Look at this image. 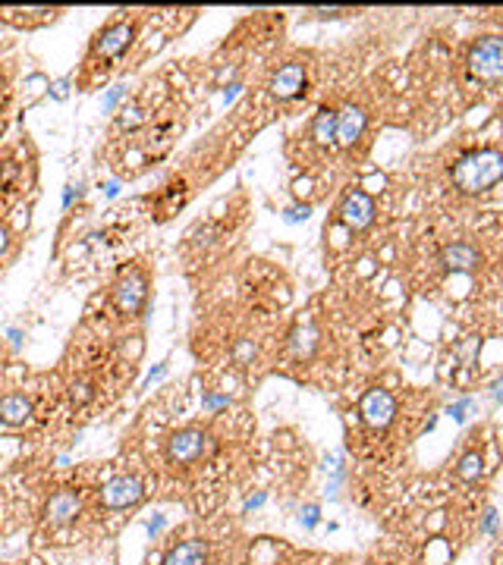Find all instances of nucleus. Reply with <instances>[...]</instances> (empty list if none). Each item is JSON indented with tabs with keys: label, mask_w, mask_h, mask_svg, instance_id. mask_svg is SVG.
<instances>
[{
	"label": "nucleus",
	"mask_w": 503,
	"mask_h": 565,
	"mask_svg": "<svg viewBox=\"0 0 503 565\" xmlns=\"http://www.w3.org/2000/svg\"><path fill=\"white\" fill-rule=\"evenodd\" d=\"M503 179V154L494 148L472 151V154L459 157V164L453 166V182L466 195H478L494 189Z\"/></svg>",
	"instance_id": "obj_1"
},
{
	"label": "nucleus",
	"mask_w": 503,
	"mask_h": 565,
	"mask_svg": "<svg viewBox=\"0 0 503 565\" xmlns=\"http://www.w3.org/2000/svg\"><path fill=\"white\" fill-rule=\"evenodd\" d=\"M469 73L482 82H503V38H478L469 51Z\"/></svg>",
	"instance_id": "obj_2"
},
{
	"label": "nucleus",
	"mask_w": 503,
	"mask_h": 565,
	"mask_svg": "<svg viewBox=\"0 0 503 565\" xmlns=\"http://www.w3.org/2000/svg\"><path fill=\"white\" fill-rule=\"evenodd\" d=\"M141 496H145V487H141L139 477H129V474L114 477V481H107L104 487H101V503H104L107 509L136 506Z\"/></svg>",
	"instance_id": "obj_3"
},
{
	"label": "nucleus",
	"mask_w": 503,
	"mask_h": 565,
	"mask_svg": "<svg viewBox=\"0 0 503 565\" xmlns=\"http://www.w3.org/2000/svg\"><path fill=\"white\" fill-rule=\"evenodd\" d=\"M359 411L368 427H387L393 415H397V402H393V396L387 389H368V393L362 396Z\"/></svg>",
	"instance_id": "obj_4"
},
{
	"label": "nucleus",
	"mask_w": 503,
	"mask_h": 565,
	"mask_svg": "<svg viewBox=\"0 0 503 565\" xmlns=\"http://www.w3.org/2000/svg\"><path fill=\"white\" fill-rule=\"evenodd\" d=\"M204 440H208V436H204L201 431H192V427L173 434L167 440V459L173 461V465H192V461L201 459Z\"/></svg>",
	"instance_id": "obj_5"
},
{
	"label": "nucleus",
	"mask_w": 503,
	"mask_h": 565,
	"mask_svg": "<svg viewBox=\"0 0 503 565\" xmlns=\"http://www.w3.org/2000/svg\"><path fill=\"white\" fill-rule=\"evenodd\" d=\"M145 296H148V283L141 274H126L114 289L116 308H120L123 314H139L141 305H145Z\"/></svg>",
	"instance_id": "obj_6"
},
{
	"label": "nucleus",
	"mask_w": 503,
	"mask_h": 565,
	"mask_svg": "<svg viewBox=\"0 0 503 565\" xmlns=\"http://www.w3.org/2000/svg\"><path fill=\"white\" fill-rule=\"evenodd\" d=\"M47 521L51 524H73L82 512V496L76 490H60L47 499Z\"/></svg>",
	"instance_id": "obj_7"
},
{
	"label": "nucleus",
	"mask_w": 503,
	"mask_h": 565,
	"mask_svg": "<svg viewBox=\"0 0 503 565\" xmlns=\"http://www.w3.org/2000/svg\"><path fill=\"white\" fill-rule=\"evenodd\" d=\"M343 224L349 226V229H365V226H372V220H374V201H372V195H365V192H352L349 198L343 201Z\"/></svg>",
	"instance_id": "obj_8"
},
{
	"label": "nucleus",
	"mask_w": 503,
	"mask_h": 565,
	"mask_svg": "<svg viewBox=\"0 0 503 565\" xmlns=\"http://www.w3.org/2000/svg\"><path fill=\"white\" fill-rule=\"evenodd\" d=\"M305 89V69L299 66V63H287V66H280L277 73L271 79V91L277 94L280 101H289L296 98V94H302Z\"/></svg>",
	"instance_id": "obj_9"
},
{
	"label": "nucleus",
	"mask_w": 503,
	"mask_h": 565,
	"mask_svg": "<svg viewBox=\"0 0 503 565\" xmlns=\"http://www.w3.org/2000/svg\"><path fill=\"white\" fill-rule=\"evenodd\" d=\"M365 123H368V116H365V110H362V107H346V110H340V114H337V141H340L343 148H349L352 141L362 139Z\"/></svg>",
	"instance_id": "obj_10"
},
{
	"label": "nucleus",
	"mask_w": 503,
	"mask_h": 565,
	"mask_svg": "<svg viewBox=\"0 0 503 565\" xmlns=\"http://www.w3.org/2000/svg\"><path fill=\"white\" fill-rule=\"evenodd\" d=\"M132 35H136V29L132 26H110V29H104L98 35V41H94V51L101 54V57H116L120 51H126L129 47V41H132Z\"/></svg>",
	"instance_id": "obj_11"
},
{
	"label": "nucleus",
	"mask_w": 503,
	"mask_h": 565,
	"mask_svg": "<svg viewBox=\"0 0 503 565\" xmlns=\"http://www.w3.org/2000/svg\"><path fill=\"white\" fill-rule=\"evenodd\" d=\"M164 565H208V544L204 540H183L164 556Z\"/></svg>",
	"instance_id": "obj_12"
},
{
	"label": "nucleus",
	"mask_w": 503,
	"mask_h": 565,
	"mask_svg": "<svg viewBox=\"0 0 503 565\" xmlns=\"http://www.w3.org/2000/svg\"><path fill=\"white\" fill-rule=\"evenodd\" d=\"M447 270H456V274H469L472 267L478 264V249H472L469 242H456V245H447L444 254H440Z\"/></svg>",
	"instance_id": "obj_13"
},
{
	"label": "nucleus",
	"mask_w": 503,
	"mask_h": 565,
	"mask_svg": "<svg viewBox=\"0 0 503 565\" xmlns=\"http://www.w3.org/2000/svg\"><path fill=\"white\" fill-rule=\"evenodd\" d=\"M29 418H31V402L22 393H10L0 399V421H4V424L19 427V424H26Z\"/></svg>",
	"instance_id": "obj_14"
},
{
	"label": "nucleus",
	"mask_w": 503,
	"mask_h": 565,
	"mask_svg": "<svg viewBox=\"0 0 503 565\" xmlns=\"http://www.w3.org/2000/svg\"><path fill=\"white\" fill-rule=\"evenodd\" d=\"M312 135L318 145H334L337 141V114L334 110H318V116H314V123H312Z\"/></svg>",
	"instance_id": "obj_15"
},
{
	"label": "nucleus",
	"mask_w": 503,
	"mask_h": 565,
	"mask_svg": "<svg viewBox=\"0 0 503 565\" xmlns=\"http://www.w3.org/2000/svg\"><path fill=\"white\" fill-rule=\"evenodd\" d=\"M318 333H314L312 327H299L293 330V339H289V349H293V355H312L314 352V339Z\"/></svg>",
	"instance_id": "obj_16"
},
{
	"label": "nucleus",
	"mask_w": 503,
	"mask_h": 565,
	"mask_svg": "<svg viewBox=\"0 0 503 565\" xmlns=\"http://www.w3.org/2000/svg\"><path fill=\"white\" fill-rule=\"evenodd\" d=\"M482 456L478 452H469V456H462V461H459V477L462 481H478L482 477Z\"/></svg>",
	"instance_id": "obj_17"
},
{
	"label": "nucleus",
	"mask_w": 503,
	"mask_h": 565,
	"mask_svg": "<svg viewBox=\"0 0 503 565\" xmlns=\"http://www.w3.org/2000/svg\"><path fill=\"white\" fill-rule=\"evenodd\" d=\"M226 405H230V396H224V393L201 396V409H208V411H220V409H226Z\"/></svg>",
	"instance_id": "obj_18"
},
{
	"label": "nucleus",
	"mask_w": 503,
	"mask_h": 565,
	"mask_svg": "<svg viewBox=\"0 0 503 565\" xmlns=\"http://www.w3.org/2000/svg\"><path fill=\"white\" fill-rule=\"evenodd\" d=\"M69 396H73V402H89V399H91V384L79 380V384L69 386Z\"/></svg>",
	"instance_id": "obj_19"
},
{
	"label": "nucleus",
	"mask_w": 503,
	"mask_h": 565,
	"mask_svg": "<svg viewBox=\"0 0 503 565\" xmlns=\"http://www.w3.org/2000/svg\"><path fill=\"white\" fill-rule=\"evenodd\" d=\"M309 214H312V208L302 204V208H289L287 214H283V220H287V224H302V220H309Z\"/></svg>",
	"instance_id": "obj_20"
},
{
	"label": "nucleus",
	"mask_w": 503,
	"mask_h": 565,
	"mask_svg": "<svg viewBox=\"0 0 503 565\" xmlns=\"http://www.w3.org/2000/svg\"><path fill=\"white\" fill-rule=\"evenodd\" d=\"M16 173H19V166H16L13 161H4V164H0V189L10 186V182L16 179Z\"/></svg>",
	"instance_id": "obj_21"
},
{
	"label": "nucleus",
	"mask_w": 503,
	"mask_h": 565,
	"mask_svg": "<svg viewBox=\"0 0 503 565\" xmlns=\"http://www.w3.org/2000/svg\"><path fill=\"white\" fill-rule=\"evenodd\" d=\"M123 94H126V89H123V85H114V89H110V91L104 94V101H101V107H104V110H114V107H116V101H120Z\"/></svg>",
	"instance_id": "obj_22"
},
{
	"label": "nucleus",
	"mask_w": 503,
	"mask_h": 565,
	"mask_svg": "<svg viewBox=\"0 0 503 565\" xmlns=\"http://www.w3.org/2000/svg\"><path fill=\"white\" fill-rule=\"evenodd\" d=\"M318 515H321L318 506H305L302 512H299V521H302L305 528H314V524H318Z\"/></svg>",
	"instance_id": "obj_23"
},
{
	"label": "nucleus",
	"mask_w": 503,
	"mask_h": 565,
	"mask_svg": "<svg viewBox=\"0 0 503 565\" xmlns=\"http://www.w3.org/2000/svg\"><path fill=\"white\" fill-rule=\"evenodd\" d=\"M82 182H76V186H66V192H63V208H69V204L76 201V198H82Z\"/></svg>",
	"instance_id": "obj_24"
},
{
	"label": "nucleus",
	"mask_w": 503,
	"mask_h": 565,
	"mask_svg": "<svg viewBox=\"0 0 503 565\" xmlns=\"http://www.w3.org/2000/svg\"><path fill=\"white\" fill-rule=\"evenodd\" d=\"M141 119H145V114H141V107H129V110H123V126H139Z\"/></svg>",
	"instance_id": "obj_25"
},
{
	"label": "nucleus",
	"mask_w": 503,
	"mask_h": 565,
	"mask_svg": "<svg viewBox=\"0 0 503 565\" xmlns=\"http://www.w3.org/2000/svg\"><path fill=\"white\" fill-rule=\"evenodd\" d=\"M51 94L57 101H66V94H69V79H57V82L51 85Z\"/></svg>",
	"instance_id": "obj_26"
},
{
	"label": "nucleus",
	"mask_w": 503,
	"mask_h": 565,
	"mask_svg": "<svg viewBox=\"0 0 503 565\" xmlns=\"http://www.w3.org/2000/svg\"><path fill=\"white\" fill-rule=\"evenodd\" d=\"M252 355H255V342L242 339L239 346H236V358H239V361H246V358H252Z\"/></svg>",
	"instance_id": "obj_27"
},
{
	"label": "nucleus",
	"mask_w": 503,
	"mask_h": 565,
	"mask_svg": "<svg viewBox=\"0 0 503 565\" xmlns=\"http://www.w3.org/2000/svg\"><path fill=\"white\" fill-rule=\"evenodd\" d=\"M239 94H242V85H239V82L226 85V89H224V104H233V101L239 98Z\"/></svg>",
	"instance_id": "obj_28"
},
{
	"label": "nucleus",
	"mask_w": 503,
	"mask_h": 565,
	"mask_svg": "<svg viewBox=\"0 0 503 565\" xmlns=\"http://www.w3.org/2000/svg\"><path fill=\"white\" fill-rule=\"evenodd\" d=\"M264 499H267V493H264V490H258L255 496H249V499H246V506H242V509H246V512H252V509L264 506Z\"/></svg>",
	"instance_id": "obj_29"
},
{
	"label": "nucleus",
	"mask_w": 503,
	"mask_h": 565,
	"mask_svg": "<svg viewBox=\"0 0 503 565\" xmlns=\"http://www.w3.org/2000/svg\"><path fill=\"white\" fill-rule=\"evenodd\" d=\"M466 409H469V399H462V402H456L453 409H450V415H453L456 421H466Z\"/></svg>",
	"instance_id": "obj_30"
},
{
	"label": "nucleus",
	"mask_w": 503,
	"mask_h": 565,
	"mask_svg": "<svg viewBox=\"0 0 503 565\" xmlns=\"http://www.w3.org/2000/svg\"><path fill=\"white\" fill-rule=\"evenodd\" d=\"M161 528H164V515H154V521H148V534L157 537V534H161Z\"/></svg>",
	"instance_id": "obj_31"
},
{
	"label": "nucleus",
	"mask_w": 503,
	"mask_h": 565,
	"mask_svg": "<svg viewBox=\"0 0 503 565\" xmlns=\"http://www.w3.org/2000/svg\"><path fill=\"white\" fill-rule=\"evenodd\" d=\"M164 374H167V361H161V364H157V368H154L151 374H148V377H145V386H148V384H151V380H157V377H164Z\"/></svg>",
	"instance_id": "obj_32"
},
{
	"label": "nucleus",
	"mask_w": 503,
	"mask_h": 565,
	"mask_svg": "<svg viewBox=\"0 0 503 565\" xmlns=\"http://www.w3.org/2000/svg\"><path fill=\"white\" fill-rule=\"evenodd\" d=\"M104 195H107V198H116V195H120V182H116V179L104 182Z\"/></svg>",
	"instance_id": "obj_33"
},
{
	"label": "nucleus",
	"mask_w": 503,
	"mask_h": 565,
	"mask_svg": "<svg viewBox=\"0 0 503 565\" xmlns=\"http://www.w3.org/2000/svg\"><path fill=\"white\" fill-rule=\"evenodd\" d=\"M494 521H497V512H494V509H487V512H484V521H482V531H491Z\"/></svg>",
	"instance_id": "obj_34"
},
{
	"label": "nucleus",
	"mask_w": 503,
	"mask_h": 565,
	"mask_svg": "<svg viewBox=\"0 0 503 565\" xmlns=\"http://www.w3.org/2000/svg\"><path fill=\"white\" fill-rule=\"evenodd\" d=\"M6 336H10L13 346H19V342H22V330L19 327H10V330H6Z\"/></svg>",
	"instance_id": "obj_35"
},
{
	"label": "nucleus",
	"mask_w": 503,
	"mask_h": 565,
	"mask_svg": "<svg viewBox=\"0 0 503 565\" xmlns=\"http://www.w3.org/2000/svg\"><path fill=\"white\" fill-rule=\"evenodd\" d=\"M6 245H10V233H6V226H0V254L6 251Z\"/></svg>",
	"instance_id": "obj_36"
},
{
	"label": "nucleus",
	"mask_w": 503,
	"mask_h": 565,
	"mask_svg": "<svg viewBox=\"0 0 503 565\" xmlns=\"http://www.w3.org/2000/svg\"><path fill=\"white\" fill-rule=\"evenodd\" d=\"M494 396H497V399H503V384H500L497 389H494Z\"/></svg>",
	"instance_id": "obj_37"
}]
</instances>
